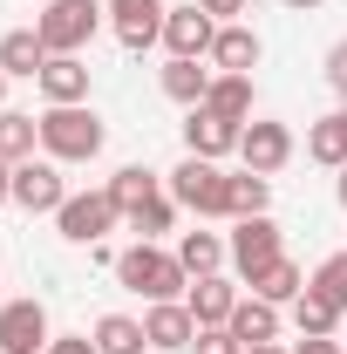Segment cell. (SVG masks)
<instances>
[{"instance_id":"obj_14","label":"cell","mask_w":347,"mask_h":354,"mask_svg":"<svg viewBox=\"0 0 347 354\" xmlns=\"http://www.w3.org/2000/svg\"><path fill=\"white\" fill-rule=\"evenodd\" d=\"M259 55H265V41L245 28V21H225V28H218V41H212V68H218V75H252V68H259Z\"/></svg>"},{"instance_id":"obj_39","label":"cell","mask_w":347,"mask_h":354,"mask_svg":"<svg viewBox=\"0 0 347 354\" xmlns=\"http://www.w3.org/2000/svg\"><path fill=\"white\" fill-rule=\"evenodd\" d=\"M341 205H347V164H341Z\"/></svg>"},{"instance_id":"obj_20","label":"cell","mask_w":347,"mask_h":354,"mask_svg":"<svg viewBox=\"0 0 347 354\" xmlns=\"http://www.w3.org/2000/svg\"><path fill=\"white\" fill-rule=\"evenodd\" d=\"M102 191H109V198H116V212L130 218V212H143L150 198H164V177H157V171H143V164H123V171L109 177Z\"/></svg>"},{"instance_id":"obj_8","label":"cell","mask_w":347,"mask_h":354,"mask_svg":"<svg viewBox=\"0 0 347 354\" xmlns=\"http://www.w3.org/2000/svg\"><path fill=\"white\" fill-rule=\"evenodd\" d=\"M14 205L21 212H62L68 205V184H62V164L55 157H28V164H14Z\"/></svg>"},{"instance_id":"obj_13","label":"cell","mask_w":347,"mask_h":354,"mask_svg":"<svg viewBox=\"0 0 347 354\" xmlns=\"http://www.w3.org/2000/svg\"><path fill=\"white\" fill-rule=\"evenodd\" d=\"M143 334H150V354H177V348L198 341V320H191L184 300H157V307L143 313Z\"/></svg>"},{"instance_id":"obj_35","label":"cell","mask_w":347,"mask_h":354,"mask_svg":"<svg viewBox=\"0 0 347 354\" xmlns=\"http://www.w3.org/2000/svg\"><path fill=\"white\" fill-rule=\"evenodd\" d=\"M198 7H205V14H212L218 28H225V21H232V14H245V7H252V0H198Z\"/></svg>"},{"instance_id":"obj_31","label":"cell","mask_w":347,"mask_h":354,"mask_svg":"<svg viewBox=\"0 0 347 354\" xmlns=\"http://www.w3.org/2000/svg\"><path fill=\"white\" fill-rule=\"evenodd\" d=\"M191 354H245V341H238L232 327H198V341H191Z\"/></svg>"},{"instance_id":"obj_33","label":"cell","mask_w":347,"mask_h":354,"mask_svg":"<svg viewBox=\"0 0 347 354\" xmlns=\"http://www.w3.org/2000/svg\"><path fill=\"white\" fill-rule=\"evenodd\" d=\"M48 354H102V348H95L88 334H55V341H48Z\"/></svg>"},{"instance_id":"obj_26","label":"cell","mask_w":347,"mask_h":354,"mask_svg":"<svg viewBox=\"0 0 347 354\" xmlns=\"http://www.w3.org/2000/svg\"><path fill=\"white\" fill-rule=\"evenodd\" d=\"M205 109L225 116V123H252V75H218L212 95H205Z\"/></svg>"},{"instance_id":"obj_3","label":"cell","mask_w":347,"mask_h":354,"mask_svg":"<svg viewBox=\"0 0 347 354\" xmlns=\"http://www.w3.org/2000/svg\"><path fill=\"white\" fill-rule=\"evenodd\" d=\"M164 191H171L184 212H198V218H232V177L218 171L212 157H184L164 177Z\"/></svg>"},{"instance_id":"obj_28","label":"cell","mask_w":347,"mask_h":354,"mask_svg":"<svg viewBox=\"0 0 347 354\" xmlns=\"http://www.w3.org/2000/svg\"><path fill=\"white\" fill-rule=\"evenodd\" d=\"M293 327H300V334H334V327H341V307H334V300H320V293L306 286L300 300H293Z\"/></svg>"},{"instance_id":"obj_12","label":"cell","mask_w":347,"mask_h":354,"mask_svg":"<svg viewBox=\"0 0 347 354\" xmlns=\"http://www.w3.org/2000/svg\"><path fill=\"white\" fill-rule=\"evenodd\" d=\"M238 136H245V123H225V116H212V109H205V102H198V109H191V116H184V157H232V150H238Z\"/></svg>"},{"instance_id":"obj_23","label":"cell","mask_w":347,"mask_h":354,"mask_svg":"<svg viewBox=\"0 0 347 354\" xmlns=\"http://www.w3.org/2000/svg\"><path fill=\"white\" fill-rule=\"evenodd\" d=\"M306 157H313V164H327V171H341V164H347V102L306 130Z\"/></svg>"},{"instance_id":"obj_16","label":"cell","mask_w":347,"mask_h":354,"mask_svg":"<svg viewBox=\"0 0 347 354\" xmlns=\"http://www.w3.org/2000/svg\"><path fill=\"white\" fill-rule=\"evenodd\" d=\"M157 82H164V95H171V102H184V109H198V102H205V95H212V68H205V62H191V55H171V62H164V68H157Z\"/></svg>"},{"instance_id":"obj_9","label":"cell","mask_w":347,"mask_h":354,"mask_svg":"<svg viewBox=\"0 0 347 354\" xmlns=\"http://www.w3.org/2000/svg\"><path fill=\"white\" fill-rule=\"evenodd\" d=\"M109 7V28H116V41L130 48V55H143L150 41H164V0H102Z\"/></svg>"},{"instance_id":"obj_6","label":"cell","mask_w":347,"mask_h":354,"mask_svg":"<svg viewBox=\"0 0 347 354\" xmlns=\"http://www.w3.org/2000/svg\"><path fill=\"white\" fill-rule=\"evenodd\" d=\"M225 245H232L238 279H252L259 266H272L279 252H286V232L272 225V212H259V218H238V225H232V239H225Z\"/></svg>"},{"instance_id":"obj_36","label":"cell","mask_w":347,"mask_h":354,"mask_svg":"<svg viewBox=\"0 0 347 354\" xmlns=\"http://www.w3.org/2000/svg\"><path fill=\"white\" fill-rule=\"evenodd\" d=\"M0 205H14V164H0Z\"/></svg>"},{"instance_id":"obj_40","label":"cell","mask_w":347,"mask_h":354,"mask_svg":"<svg viewBox=\"0 0 347 354\" xmlns=\"http://www.w3.org/2000/svg\"><path fill=\"white\" fill-rule=\"evenodd\" d=\"M0 109H7V75H0Z\"/></svg>"},{"instance_id":"obj_2","label":"cell","mask_w":347,"mask_h":354,"mask_svg":"<svg viewBox=\"0 0 347 354\" xmlns=\"http://www.w3.org/2000/svg\"><path fill=\"white\" fill-rule=\"evenodd\" d=\"M116 279H123L130 293H143L150 307H157V300H177V293L191 286V272L177 266V252L150 245V239H136V245H123V252H116Z\"/></svg>"},{"instance_id":"obj_18","label":"cell","mask_w":347,"mask_h":354,"mask_svg":"<svg viewBox=\"0 0 347 354\" xmlns=\"http://www.w3.org/2000/svg\"><path fill=\"white\" fill-rule=\"evenodd\" d=\"M41 68H48L41 28H14V35H0V75H41Z\"/></svg>"},{"instance_id":"obj_1","label":"cell","mask_w":347,"mask_h":354,"mask_svg":"<svg viewBox=\"0 0 347 354\" xmlns=\"http://www.w3.org/2000/svg\"><path fill=\"white\" fill-rule=\"evenodd\" d=\"M102 143H109V130H102V116L88 102H48L41 109V157L88 164V157H102Z\"/></svg>"},{"instance_id":"obj_34","label":"cell","mask_w":347,"mask_h":354,"mask_svg":"<svg viewBox=\"0 0 347 354\" xmlns=\"http://www.w3.org/2000/svg\"><path fill=\"white\" fill-rule=\"evenodd\" d=\"M293 354H347V348L334 341V334H300V341H293Z\"/></svg>"},{"instance_id":"obj_17","label":"cell","mask_w":347,"mask_h":354,"mask_svg":"<svg viewBox=\"0 0 347 354\" xmlns=\"http://www.w3.org/2000/svg\"><path fill=\"white\" fill-rule=\"evenodd\" d=\"M48 102H88V62L82 55H48V68L35 75Z\"/></svg>"},{"instance_id":"obj_19","label":"cell","mask_w":347,"mask_h":354,"mask_svg":"<svg viewBox=\"0 0 347 354\" xmlns=\"http://www.w3.org/2000/svg\"><path fill=\"white\" fill-rule=\"evenodd\" d=\"M245 286H252L259 300H272V307H293V300L306 293V272H300L293 259H286V252H279V259H272V266H259V272H252Z\"/></svg>"},{"instance_id":"obj_4","label":"cell","mask_w":347,"mask_h":354,"mask_svg":"<svg viewBox=\"0 0 347 354\" xmlns=\"http://www.w3.org/2000/svg\"><path fill=\"white\" fill-rule=\"evenodd\" d=\"M102 0H48L41 7V41H48V55H82L88 41H95V28H102Z\"/></svg>"},{"instance_id":"obj_38","label":"cell","mask_w":347,"mask_h":354,"mask_svg":"<svg viewBox=\"0 0 347 354\" xmlns=\"http://www.w3.org/2000/svg\"><path fill=\"white\" fill-rule=\"evenodd\" d=\"M245 354H286V348H272V341H259V348H245Z\"/></svg>"},{"instance_id":"obj_10","label":"cell","mask_w":347,"mask_h":354,"mask_svg":"<svg viewBox=\"0 0 347 354\" xmlns=\"http://www.w3.org/2000/svg\"><path fill=\"white\" fill-rule=\"evenodd\" d=\"M212 41H218V21L198 7V0H184L164 14V48L171 55H191V62H212Z\"/></svg>"},{"instance_id":"obj_25","label":"cell","mask_w":347,"mask_h":354,"mask_svg":"<svg viewBox=\"0 0 347 354\" xmlns=\"http://www.w3.org/2000/svg\"><path fill=\"white\" fill-rule=\"evenodd\" d=\"M88 341L102 354H150V334H143V320H130V313H102Z\"/></svg>"},{"instance_id":"obj_5","label":"cell","mask_w":347,"mask_h":354,"mask_svg":"<svg viewBox=\"0 0 347 354\" xmlns=\"http://www.w3.org/2000/svg\"><path fill=\"white\" fill-rule=\"evenodd\" d=\"M116 198L109 191H68V205L55 212V225H62V239L68 245H102V232H116Z\"/></svg>"},{"instance_id":"obj_24","label":"cell","mask_w":347,"mask_h":354,"mask_svg":"<svg viewBox=\"0 0 347 354\" xmlns=\"http://www.w3.org/2000/svg\"><path fill=\"white\" fill-rule=\"evenodd\" d=\"M41 143V116L28 109H0V164H28Z\"/></svg>"},{"instance_id":"obj_15","label":"cell","mask_w":347,"mask_h":354,"mask_svg":"<svg viewBox=\"0 0 347 354\" xmlns=\"http://www.w3.org/2000/svg\"><path fill=\"white\" fill-rule=\"evenodd\" d=\"M238 300H245V293H238L225 272H205L198 286H184V307H191V320H198V327H225Z\"/></svg>"},{"instance_id":"obj_22","label":"cell","mask_w":347,"mask_h":354,"mask_svg":"<svg viewBox=\"0 0 347 354\" xmlns=\"http://www.w3.org/2000/svg\"><path fill=\"white\" fill-rule=\"evenodd\" d=\"M225 259H232V245H225L218 232H177V266H184L191 279H205V272H218Z\"/></svg>"},{"instance_id":"obj_7","label":"cell","mask_w":347,"mask_h":354,"mask_svg":"<svg viewBox=\"0 0 347 354\" xmlns=\"http://www.w3.org/2000/svg\"><path fill=\"white\" fill-rule=\"evenodd\" d=\"M48 341H55V327H48V307L35 293L0 307V354H48Z\"/></svg>"},{"instance_id":"obj_29","label":"cell","mask_w":347,"mask_h":354,"mask_svg":"<svg viewBox=\"0 0 347 354\" xmlns=\"http://www.w3.org/2000/svg\"><path fill=\"white\" fill-rule=\"evenodd\" d=\"M136 232V239H150V245H157V239H164V232H171L177 225V198L171 191H164V198H150V205H143V212H130V218H123Z\"/></svg>"},{"instance_id":"obj_32","label":"cell","mask_w":347,"mask_h":354,"mask_svg":"<svg viewBox=\"0 0 347 354\" xmlns=\"http://www.w3.org/2000/svg\"><path fill=\"white\" fill-rule=\"evenodd\" d=\"M327 82H334V95H347V41L327 48Z\"/></svg>"},{"instance_id":"obj_30","label":"cell","mask_w":347,"mask_h":354,"mask_svg":"<svg viewBox=\"0 0 347 354\" xmlns=\"http://www.w3.org/2000/svg\"><path fill=\"white\" fill-rule=\"evenodd\" d=\"M320 300H334V307L347 313V252H327V259L313 266V279H306Z\"/></svg>"},{"instance_id":"obj_11","label":"cell","mask_w":347,"mask_h":354,"mask_svg":"<svg viewBox=\"0 0 347 354\" xmlns=\"http://www.w3.org/2000/svg\"><path fill=\"white\" fill-rule=\"evenodd\" d=\"M238 157H245V171H259V177L286 171V157H293V130L272 123V116H252L245 136H238Z\"/></svg>"},{"instance_id":"obj_21","label":"cell","mask_w":347,"mask_h":354,"mask_svg":"<svg viewBox=\"0 0 347 354\" xmlns=\"http://www.w3.org/2000/svg\"><path fill=\"white\" fill-rule=\"evenodd\" d=\"M245 348H259V341H279V307L272 300H259V293H245L238 307H232V320H225Z\"/></svg>"},{"instance_id":"obj_37","label":"cell","mask_w":347,"mask_h":354,"mask_svg":"<svg viewBox=\"0 0 347 354\" xmlns=\"http://www.w3.org/2000/svg\"><path fill=\"white\" fill-rule=\"evenodd\" d=\"M286 14H313V7H327V0H279Z\"/></svg>"},{"instance_id":"obj_27","label":"cell","mask_w":347,"mask_h":354,"mask_svg":"<svg viewBox=\"0 0 347 354\" xmlns=\"http://www.w3.org/2000/svg\"><path fill=\"white\" fill-rule=\"evenodd\" d=\"M265 205H272V177H259V171L232 177V218H259Z\"/></svg>"}]
</instances>
